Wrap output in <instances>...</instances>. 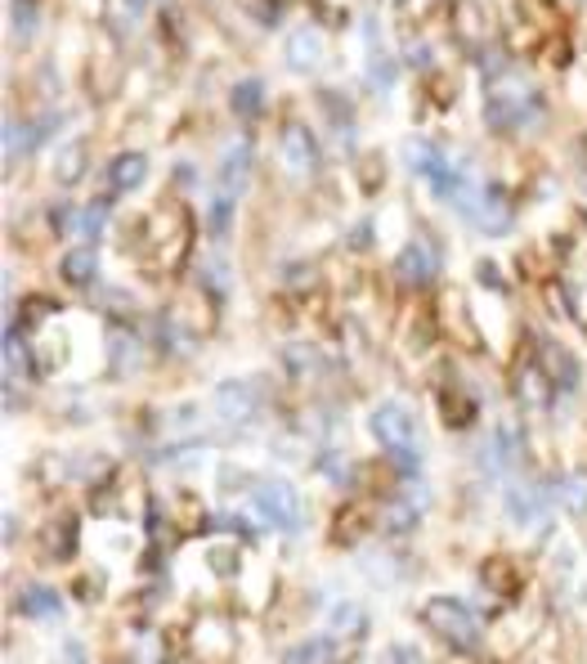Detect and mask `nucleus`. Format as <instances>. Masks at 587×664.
Here are the masks:
<instances>
[{
  "label": "nucleus",
  "mask_w": 587,
  "mask_h": 664,
  "mask_svg": "<svg viewBox=\"0 0 587 664\" xmlns=\"http://www.w3.org/2000/svg\"><path fill=\"white\" fill-rule=\"evenodd\" d=\"M403 162H409L413 175H422L430 184V194L435 198H445V202H462L466 194V175L462 167L439 149V144H426V139H409L403 144Z\"/></svg>",
  "instance_id": "nucleus-3"
},
{
  "label": "nucleus",
  "mask_w": 587,
  "mask_h": 664,
  "mask_svg": "<svg viewBox=\"0 0 587 664\" xmlns=\"http://www.w3.org/2000/svg\"><path fill=\"white\" fill-rule=\"evenodd\" d=\"M333 660H337V642L333 638H305V642H297L283 655V664H333Z\"/></svg>",
  "instance_id": "nucleus-13"
},
{
  "label": "nucleus",
  "mask_w": 587,
  "mask_h": 664,
  "mask_svg": "<svg viewBox=\"0 0 587 664\" xmlns=\"http://www.w3.org/2000/svg\"><path fill=\"white\" fill-rule=\"evenodd\" d=\"M323 59V41H319V32H297L291 36V67H301V72H314Z\"/></svg>",
  "instance_id": "nucleus-15"
},
{
  "label": "nucleus",
  "mask_w": 587,
  "mask_h": 664,
  "mask_svg": "<svg viewBox=\"0 0 587 664\" xmlns=\"http://www.w3.org/2000/svg\"><path fill=\"white\" fill-rule=\"evenodd\" d=\"M466 216L480 225L485 234H502L507 220H511V207L502 198V189H494V184H485V189H475L471 202H466Z\"/></svg>",
  "instance_id": "nucleus-6"
},
{
  "label": "nucleus",
  "mask_w": 587,
  "mask_h": 664,
  "mask_svg": "<svg viewBox=\"0 0 587 664\" xmlns=\"http://www.w3.org/2000/svg\"><path fill=\"white\" fill-rule=\"evenodd\" d=\"M485 113L498 131H521V126H534L542 118V99L521 77H494L489 95H485Z\"/></svg>",
  "instance_id": "nucleus-2"
},
{
  "label": "nucleus",
  "mask_w": 587,
  "mask_h": 664,
  "mask_svg": "<svg viewBox=\"0 0 587 664\" xmlns=\"http://www.w3.org/2000/svg\"><path fill=\"white\" fill-rule=\"evenodd\" d=\"M247 175H251V144L247 139H234L229 149H225V158H220V194L238 198L242 184H247Z\"/></svg>",
  "instance_id": "nucleus-7"
},
{
  "label": "nucleus",
  "mask_w": 587,
  "mask_h": 664,
  "mask_svg": "<svg viewBox=\"0 0 587 664\" xmlns=\"http://www.w3.org/2000/svg\"><path fill=\"white\" fill-rule=\"evenodd\" d=\"M251 507H255V516H261V526H270L278 534H297L305 526V507L287 481H261L251 494Z\"/></svg>",
  "instance_id": "nucleus-4"
},
{
  "label": "nucleus",
  "mask_w": 587,
  "mask_h": 664,
  "mask_svg": "<svg viewBox=\"0 0 587 664\" xmlns=\"http://www.w3.org/2000/svg\"><path fill=\"white\" fill-rule=\"evenodd\" d=\"M103 225H108V207H103V202H90V207H82V216H77V238L95 243V238L103 234Z\"/></svg>",
  "instance_id": "nucleus-19"
},
{
  "label": "nucleus",
  "mask_w": 587,
  "mask_h": 664,
  "mask_svg": "<svg viewBox=\"0 0 587 664\" xmlns=\"http://www.w3.org/2000/svg\"><path fill=\"white\" fill-rule=\"evenodd\" d=\"M561 499H565L570 507H583V503H587V481H565V485H561Z\"/></svg>",
  "instance_id": "nucleus-22"
},
{
  "label": "nucleus",
  "mask_w": 587,
  "mask_h": 664,
  "mask_svg": "<svg viewBox=\"0 0 587 664\" xmlns=\"http://www.w3.org/2000/svg\"><path fill=\"white\" fill-rule=\"evenodd\" d=\"M538 503H542L538 490H525V485H511L507 490V516L516 526H534L538 521Z\"/></svg>",
  "instance_id": "nucleus-14"
},
{
  "label": "nucleus",
  "mask_w": 587,
  "mask_h": 664,
  "mask_svg": "<svg viewBox=\"0 0 587 664\" xmlns=\"http://www.w3.org/2000/svg\"><path fill=\"white\" fill-rule=\"evenodd\" d=\"M215 409H220V418H225V422L251 418L255 414V391H251V382H225V386L215 391Z\"/></svg>",
  "instance_id": "nucleus-10"
},
{
  "label": "nucleus",
  "mask_w": 587,
  "mask_h": 664,
  "mask_svg": "<svg viewBox=\"0 0 587 664\" xmlns=\"http://www.w3.org/2000/svg\"><path fill=\"white\" fill-rule=\"evenodd\" d=\"M283 162H287V171H301V175H310L319 167V149H314V139H310L305 126H287L283 131Z\"/></svg>",
  "instance_id": "nucleus-9"
},
{
  "label": "nucleus",
  "mask_w": 587,
  "mask_h": 664,
  "mask_svg": "<svg viewBox=\"0 0 587 664\" xmlns=\"http://www.w3.org/2000/svg\"><path fill=\"white\" fill-rule=\"evenodd\" d=\"M229 103H234L238 118H255L265 108V86L261 82H238L234 95H229Z\"/></svg>",
  "instance_id": "nucleus-16"
},
{
  "label": "nucleus",
  "mask_w": 587,
  "mask_h": 664,
  "mask_svg": "<svg viewBox=\"0 0 587 664\" xmlns=\"http://www.w3.org/2000/svg\"><path fill=\"white\" fill-rule=\"evenodd\" d=\"M373 435H377V445L399 458L403 467H417L422 463V427L413 418L409 404H399V399H382L377 409H373Z\"/></svg>",
  "instance_id": "nucleus-1"
},
{
  "label": "nucleus",
  "mask_w": 587,
  "mask_h": 664,
  "mask_svg": "<svg viewBox=\"0 0 587 664\" xmlns=\"http://www.w3.org/2000/svg\"><path fill=\"white\" fill-rule=\"evenodd\" d=\"M23 611L36 615V619H59L63 615V602L50 593V588H27V593H23Z\"/></svg>",
  "instance_id": "nucleus-17"
},
{
  "label": "nucleus",
  "mask_w": 587,
  "mask_h": 664,
  "mask_svg": "<svg viewBox=\"0 0 587 664\" xmlns=\"http://www.w3.org/2000/svg\"><path fill=\"white\" fill-rule=\"evenodd\" d=\"M143 175H149V158H143V153H122L113 167H108V184H113L117 194L139 189Z\"/></svg>",
  "instance_id": "nucleus-12"
},
{
  "label": "nucleus",
  "mask_w": 587,
  "mask_h": 664,
  "mask_svg": "<svg viewBox=\"0 0 587 664\" xmlns=\"http://www.w3.org/2000/svg\"><path fill=\"white\" fill-rule=\"evenodd\" d=\"M426 624H430V629L445 638V642H453V647H462V651L480 647V619H475V615H471L462 602H453V598L430 602V606H426Z\"/></svg>",
  "instance_id": "nucleus-5"
},
{
  "label": "nucleus",
  "mask_w": 587,
  "mask_h": 664,
  "mask_svg": "<svg viewBox=\"0 0 587 664\" xmlns=\"http://www.w3.org/2000/svg\"><path fill=\"white\" fill-rule=\"evenodd\" d=\"M234 202H238V198H229V194H220V198H215V207H211V234H225V230H229Z\"/></svg>",
  "instance_id": "nucleus-20"
},
{
  "label": "nucleus",
  "mask_w": 587,
  "mask_h": 664,
  "mask_svg": "<svg viewBox=\"0 0 587 664\" xmlns=\"http://www.w3.org/2000/svg\"><path fill=\"white\" fill-rule=\"evenodd\" d=\"M63 279L67 283H90L95 279V251L82 247V251H67V261H63Z\"/></svg>",
  "instance_id": "nucleus-18"
},
{
  "label": "nucleus",
  "mask_w": 587,
  "mask_h": 664,
  "mask_svg": "<svg viewBox=\"0 0 587 664\" xmlns=\"http://www.w3.org/2000/svg\"><path fill=\"white\" fill-rule=\"evenodd\" d=\"M82 171H86V153H82V149H67V153H63V167H59V180L67 184V180H77Z\"/></svg>",
  "instance_id": "nucleus-21"
},
{
  "label": "nucleus",
  "mask_w": 587,
  "mask_h": 664,
  "mask_svg": "<svg viewBox=\"0 0 587 664\" xmlns=\"http://www.w3.org/2000/svg\"><path fill=\"white\" fill-rule=\"evenodd\" d=\"M395 270H399V279L403 283H413V287H426L430 279H435V270H439V261H435V251L426 247V243H409L399 251V261H395Z\"/></svg>",
  "instance_id": "nucleus-8"
},
{
  "label": "nucleus",
  "mask_w": 587,
  "mask_h": 664,
  "mask_svg": "<svg viewBox=\"0 0 587 664\" xmlns=\"http://www.w3.org/2000/svg\"><path fill=\"white\" fill-rule=\"evenodd\" d=\"M485 463H489L494 471H502V476H507L511 467L521 463V435L511 431L507 422H502V427L494 431V440H489V454H485Z\"/></svg>",
  "instance_id": "nucleus-11"
}]
</instances>
